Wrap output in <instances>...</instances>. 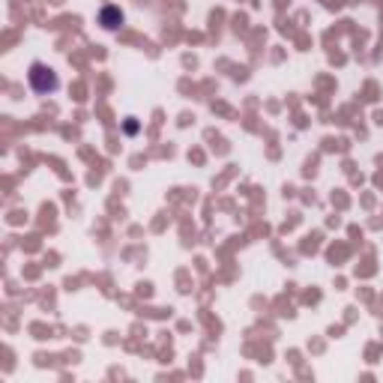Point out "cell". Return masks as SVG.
Returning a JSON list of instances; mask_svg holds the SVG:
<instances>
[{"instance_id":"2","label":"cell","mask_w":383,"mask_h":383,"mask_svg":"<svg viewBox=\"0 0 383 383\" xmlns=\"http://www.w3.org/2000/svg\"><path fill=\"white\" fill-rule=\"evenodd\" d=\"M99 22H102L105 31H117V27L123 24V13L117 6H105L102 13H99Z\"/></svg>"},{"instance_id":"1","label":"cell","mask_w":383,"mask_h":383,"mask_svg":"<svg viewBox=\"0 0 383 383\" xmlns=\"http://www.w3.org/2000/svg\"><path fill=\"white\" fill-rule=\"evenodd\" d=\"M27 81H31V90L36 96H51L60 90V78H57V72L51 70V66L45 63H31V72H27Z\"/></svg>"}]
</instances>
